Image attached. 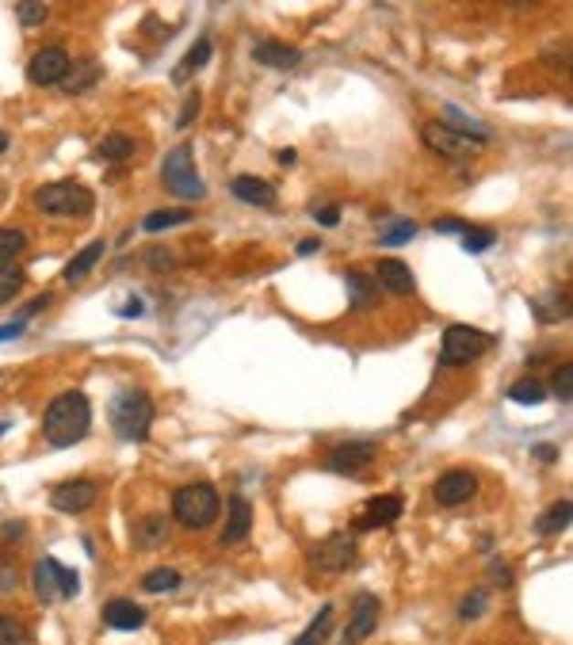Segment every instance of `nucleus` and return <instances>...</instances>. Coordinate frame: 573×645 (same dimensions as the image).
I'll use <instances>...</instances> for the list:
<instances>
[{
    "label": "nucleus",
    "mask_w": 573,
    "mask_h": 645,
    "mask_svg": "<svg viewBox=\"0 0 573 645\" xmlns=\"http://www.w3.org/2000/svg\"><path fill=\"white\" fill-rule=\"evenodd\" d=\"M92 428V405L80 390H69L47 405V417H42V436L50 447H73L89 436Z\"/></svg>",
    "instance_id": "nucleus-1"
},
{
    "label": "nucleus",
    "mask_w": 573,
    "mask_h": 645,
    "mask_svg": "<svg viewBox=\"0 0 573 645\" xmlns=\"http://www.w3.org/2000/svg\"><path fill=\"white\" fill-rule=\"evenodd\" d=\"M108 420L119 439H145L154 428V401L142 390H119L108 405Z\"/></svg>",
    "instance_id": "nucleus-2"
},
{
    "label": "nucleus",
    "mask_w": 573,
    "mask_h": 645,
    "mask_svg": "<svg viewBox=\"0 0 573 645\" xmlns=\"http://www.w3.org/2000/svg\"><path fill=\"white\" fill-rule=\"evenodd\" d=\"M218 512H222V501H218L215 485H207V481L184 485V489H176V497H173L176 523H180V527H191V531L210 527V523L218 520Z\"/></svg>",
    "instance_id": "nucleus-3"
},
{
    "label": "nucleus",
    "mask_w": 573,
    "mask_h": 645,
    "mask_svg": "<svg viewBox=\"0 0 573 645\" xmlns=\"http://www.w3.org/2000/svg\"><path fill=\"white\" fill-rule=\"evenodd\" d=\"M35 206L42 214H50V218H89L96 199H92V191L84 184L61 180V184H42L35 191Z\"/></svg>",
    "instance_id": "nucleus-4"
},
{
    "label": "nucleus",
    "mask_w": 573,
    "mask_h": 645,
    "mask_svg": "<svg viewBox=\"0 0 573 645\" xmlns=\"http://www.w3.org/2000/svg\"><path fill=\"white\" fill-rule=\"evenodd\" d=\"M161 184L173 191L176 199H203V196H207V187H203L199 172H196V157H191V145H176L173 153L164 157V164H161Z\"/></svg>",
    "instance_id": "nucleus-5"
},
{
    "label": "nucleus",
    "mask_w": 573,
    "mask_h": 645,
    "mask_svg": "<svg viewBox=\"0 0 573 645\" xmlns=\"http://www.w3.org/2000/svg\"><path fill=\"white\" fill-rule=\"evenodd\" d=\"M497 344L493 333H482L474 325H451L443 333V348H440V363L443 367H459V363H471L482 352H490Z\"/></svg>",
    "instance_id": "nucleus-6"
},
{
    "label": "nucleus",
    "mask_w": 573,
    "mask_h": 645,
    "mask_svg": "<svg viewBox=\"0 0 573 645\" xmlns=\"http://www.w3.org/2000/svg\"><path fill=\"white\" fill-rule=\"evenodd\" d=\"M310 566L317 573H345L348 566H355V539L352 534H329L310 550Z\"/></svg>",
    "instance_id": "nucleus-7"
},
{
    "label": "nucleus",
    "mask_w": 573,
    "mask_h": 645,
    "mask_svg": "<svg viewBox=\"0 0 573 645\" xmlns=\"http://www.w3.org/2000/svg\"><path fill=\"white\" fill-rule=\"evenodd\" d=\"M69 66H73V58L61 47H42L31 58V66H27V80L38 84V89H42V84H61L66 73H69Z\"/></svg>",
    "instance_id": "nucleus-8"
},
{
    "label": "nucleus",
    "mask_w": 573,
    "mask_h": 645,
    "mask_svg": "<svg viewBox=\"0 0 573 645\" xmlns=\"http://www.w3.org/2000/svg\"><path fill=\"white\" fill-rule=\"evenodd\" d=\"M96 504V485L89 478H77V481H61L50 489V508L54 512H66V515H80Z\"/></svg>",
    "instance_id": "nucleus-9"
},
{
    "label": "nucleus",
    "mask_w": 573,
    "mask_h": 645,
    "mask_svg": "<svg viewBox=\"0 0 573 645\" xmlns=\"http://www.w3.org/2000/svg\"><path fill=\"white\" fill-rule=\"evenodd\" d=\"M378 611H382V604H378V596H371V592H364L352 604V619H348V627H345V634H341V645H359L367 634H375V627H378Z\"/></svg>",
    "instance_id": "nucleus-10"
},
{
    "label": "nucleus",
    "mask_w": 573,
    "mask_h": 645,
    "mask_svg": "<svg viewBox=\"0 0 573 645\" xmlns=\"http://www.w3.org/2000/svg\"><path fill=\"white\" fill-rule=\"evenodd\" d=\"M424 145H429L432 153L448 157V161H462V157H471L474 149H478L471 138H462V134L448 131L443 122H429V126H424Z\"/></svg>",
    "instance_id": "nucleus-11"
},
{
    "label": "nucleus",
    "mask_w": 573,
    "mask_h": 645,
    "mask_svg": "<svg viewBox=\"0 0 573 645\" xmlns=\"http://www.w3.org/2000/svg\"><path fill=\"white\" fill-rule=\"evenodd\" d=\"M436 504L443 508H455V504H466L478 492V478L471 474V470H448L440 481H436Z\"/></svg>",
    "instance_id": "nucleus-12"
},
{
    "label": "nucleus",
    "mask_w": 573,
    "mask_h": 645,
    "mask_svg": "<svg viewBox=\"0 0 573 645\" xmlns=\"http://www.w3.org/2000/svg\"><path fill=\"white\" fill-rule=\"evenodd\" d=\"M375 455H378L375 443H364V439L341 443V447H333L329 470H333V474H359V470H367L375 462Z\"/></svg>",
    "instance_id": "nucleus-13"
},
{
    "label": "nucleus",
    "mask_w": 573,
    "mask_h": 645,
    "mask_svg": "<svg viewBox=\"0 0 573 645\" xmlns=\"http://www.w3.org/2000/svg\"><path fill=\"white\" fill-rule=\"evenodd\" d=\"M249 531H252V504L241 497V492H233V497H229V512H226V527H222V539H218V546H238Z\"/></svg>",
    "instance_id": "nucleus-14"
},
{
    "label": "nucleus",
    "mask_w": 573,
    "mask_h": 645,
    "mask_svg": "<svg viewBox=\"0 0 573 645\" xmlns=\"http://www.w3.org/2000/svg\"><path fill=\"white\" fill-rule=\"evenodd\" d=\"M252 61H260L268 69H291L299 66L302 54L291 47V42H280V38H260L257 47H252Z\"/></svg>",
    "instance_id": "nucleus-15"
},
{
    "label": "nucleus",
    "mask_w": 573,
    "mask_h": 645,
    "mask_svg": "<svg viewBox=\"0 0 573 645\" xmlns=\"http://www.w3.org/2000/svg\"><path fill=\"white\" fill-rule=\"evenodd\" d=\"M229 191L249 206H275V187L260 176H233Z\"/></svg>",
    "instance_id": "nucleus-16"
},
{
    "label": "nucleus",
    "mask_w": 573,
    "mask_h": 645,
    "mask_svg": "<svg viewBox=\"0 0 573 645\" xmlns=\"http://www.w3.org/2000/svg\"><path fill=\"white\" fill-rule=\"evenodd\" d=\"M364 512H367V515L355 523L359 531H367V527H390L398 515H401V497H394V492H387V497H375V501H367Z\"/></svg>",
    "instance_id": "nucleus-17"
},
{
    "label": "nucleus",
    "mask_w": 573,
    "mask_h": 645,
    "mask_svg": "<svg viewBox=\"0 0 573 645\" xmlns=\"http://www.w3.org/2000/svg\"><path fill=\"white\" fill-rule=\"evenodd\" d=\"M375 275H378V283L387 287L390 294H413V271L401 264V260H378L375 264Z\"/></svg>",
    "instance_id": "nucleus-18"
},
{
    "label": "nucleus",
    "mask_w": 573,
    "mask_h": 645,
    "mask_svg": "<svg viewBox=\"0 0 573 645\" xmlns=\"http://www.w3.org/2000/svg\"><path fill=\"white\" fill-rule=\"evenodd\" d=\"M103 622H108L111 630H138L145 622V611L131 599H111L108 608H103Z\"/></svg>",
    "instance_id": "nucleus-19"
},
{
    "label": "nucleus",
    "mask_w": 573,
    "mask_h": 645,
    "mask_svg": "<svg viewBox=\"0 0 573 645\" xmlns=\"http://www.w3.org/2000/svg\"><path fill=\"white\" fill-rule=\"evenodd\" d=\"M443 126L448 131H455V134H462V138H471L474 145H482V142H490V131L471 115V111H459V107H443Z\"/></svg>",
    "instance_id": "nucleus-20"
},
{
    "label": "nucleus",
    "mask_w": 573,
    "mask_h": 645,
    "mask_svg": "<svg viewBox=\"0 0 573 645\" xmlns=\"http://www.w3.org/2000/svg\"><path fill=\"white\" fill-rule=\"evenodd\" d=\"M100 260H103V241H92L89 248H80V252L73 256V260L66 264V271H61V279H66V283H80V279L89 275V271H92Z\"/></svg>",
    "instance_id": "nucleus-21"
},
{
    "label": "nucleus",
    "mask_w": 573,
    "mask_h": 645,
    "mask_svg": "<svg viewBox=\"0 0 573 645\" xmlns=\"http://www.w3.org/2000/svg\"><path fill=\"white\" fill-rule=\"evenodd\" d=\"M164 534H168V520H164L161 512H154V515H142L138 527H134V539H138V546H142V550H154V546H161V543H164Z\"/></svg>",
    "instance_id": "nucleus-22"
},
{
    "label": "nucleus",
    "mask_w": 573,
    "mask_h": 645,
    "mask_svg": "<svg viewBox=\"0 0 573 645\" xmlns=\"http://www.w3.org/2000/svg\"><path fill=\"white\" fill-rule=\"evenodd\" d=\"M210 54H215V42H210V38H199L196 47H191V54H187V58L180 61V66H176L173 80H176V84H184L191 73H199V69L207 66V61H210Z\"/></svg>",
    "instance_id": "nucleus-23"
},
{
    "label": "nucleus",
    "mask_w": 573,
    "mask_h": 645,
    "mask_svg": "<svg viewBox=\"0 0 573 645\" xmlns=\"http://www.w3.org/2000/svg\"><path fill=\"white\" fill-rule=\"evenodd\" d=\"M345 279H348V291H352V310L375 306L378 287H375V279H371V275H364V271H348Z\"/></svg>",
    "instance_id": "nucleus-24"
},
{
    "label": "nucleus",
    "mask_w": 573,
    "mask_h": 645,
    "mask_svg": "<svg viewBox=\"0 0 573 645\" xmlns=\"http://www.w3.org/2000/svg\"><path fill=\"white\" fill-rule=\"evenodd\" d=\"M96 157H100V161H111V164H119V161H131V157H134V142L126 138V134H108V138L100 142Z\"/></svg>",
    "instance_id": "nucleus-25"
},
{
    "label": "nucleus",
    "mask_w": 573,
    "mask_h": 645,
    "mask_svg": "<svg viewBox=\"0 0 573 645\" xmlns=\"http://www.w3.org/2000/svg\"><path fill=\"white\" fill-rule=\"evenodd\" d=\"M35 592H38V599L42 604H54L58 599V580H54V557H42V562L35 566Z\"/></svg>",
    "instance_id": "nucleus-26"
},
{
    "label": "nucleus",
    "mask_w": 573,
    "mask_h": 645,
    "mask_svg": "<svg viewBox=\"0 0 573 645\" xmlns=\"http://www.w3.org/2000/svg\"><path fill=\"white\" fill-rule=\"evenodd\" d=\"M532 310L539 321H558V317H569V302L566 294H539L532 298Z\"/></svg>",
    "instance_id": "nucleus-27"
},
{
    "label": "nucleus",
    "mask_w": 573,
    "mask_h": 645,
    "mask_svg": "<svg viewBox=\"0 0 573 645\" xmlns=\"http://www.w3.org/2000/svg\"><path fill=\"white\" fill-rule=\"evenodd\" d=\"M184 222H191V210H157V214H145L142 229L161 233V229H173V226H184Z\"/></svg>",
    "instance_id": "nucleus-28"
},
{
    "label": "nucleus",
    "mask_w": 573,
    "mask_h": 645,
    "mask_svg": "<svg viewBox=\"0 0 573 645\" xmlns=\"http://www.w3.org/2000/svg\"><path fill=\"white\" fill-rule=\"evenodd\" d=\"M96 80H100V66H96V61H80V66H69L66 89L69 92H84V89H92Z\"/></svg>",
    "instance_id": "nucleus-29"
},
{
    "label": "nucleus",
    "mask_w": 573,
    "mask_h": 645,
    "mask_svg": "<svg viewBox=\"0 0 573 645\" xmlns=\"http://www.w3.org/2000/svg\"><path fill=\"white\" fill-rule=\"evenodd\" d=\"M566 527H569V501L550 504V508H546V515L536 523V531H539V534H558V531H566Z\"/></svg>",
    "instance_id": "nucleus-30"
},
{
    "label": "nucleus",
    "mask_w": 573,
    "mask_h": 645,
    "mask_svg": "<svg viewBox=\"0 0 573 645\" xmlns=\"http://www.w3.org/2000/svg\"><path fill=\"white\" fill-rule=\"evenodd\" d=\"M413 233H417V222L394 218V222H382L378 241H382V245H406V241H413Z\"/></svg>",
    "instance_id": "nucleus-31"
},
{
    "label": "nucleus",
    "mask_w": 573,
    "mask_h": 645,
    "mask_svg": "<svg viewBox=\"0 0 573 645\" xmlns=\"http://www.w3.org/2000/svg\"><path fill=\"white\" fill-rule=\"evenodd\" d=\"M508 401L539 405V401H546V390H543V382H536V378H520V382H513V390H508Z\"/></svg>",
    "instance_id": "nucleus-32"
},
{
    "label": "nucleus",
    "mask_w": 573,
    "mask_h": 645,
    "mask_svg": "<svg viewBox=\"0 0 573 645\" xmlns=\"http://www.w3.org/2000/svg\"><path fill=\"white\" fill-rule=\"evenodd\" d=\"M142 588H145V592H173V588H180V573L168 569V566L150 569V573L142 576Z\"/></svg>",
    "instance_id": "nucleus-33"
},
{
    "label": "nucleus",
    "mask_w": 573,
    "mask_h": 645,
    "mask_svg": "<svg viewBox=\"0 0 573 645\" xmlns=\"http://www.w3.org/2000/svg\"><path fill=\"white\" fill-rule=\"evenodd\" d=\"M24 283H27L24 268H16V264H0V302H8V298H16L19 291H24Z\"/></svg>",
    "instance_id": "nucleus-34"
},
{
    "label": "nucleus",
    "mask_w": 573,
    "mask_h": 645,
    "mask_svg": "<svg viewBox=\"0 0 573 645\" xmlns=\"http://www.w3.org/2000/svg\"><path fill=\"white\" fill-rule=\"evenodd\" d=\"M329 622H333V608L325 604L322 611H317V619L306 627V634H302L299 641H294V645H322V641H325V634H329Z\"/></svg>",
    "instance_id": "nucleus-35"
},
{
    "label": "nucleus",
    "mask_w": 573,
    "mask_h": 645,
    "mask_svg": "<svg viewBox=\"0 0 573 645\" xmlns=\"http://www.w3.org/2000/svg\"><path fill=\"white\" fill-rule=\"evenodd\" d=\"M27 245V233L24 229H0V264H12L19 252Z\"/></svg>",
    "instance_id": "nucleus-36"
},
{
    "label": "nucleus",
    "mask_w": 573,
    "mask_h": 645,
    "mask_svg": "<svg viewBox=\"0 0 573 645\" xmlns=\"http://www.w3.org/2000/svg\"><path fill=\"white\" fill-rule=\"evenodd\" d=\"M493 241H497L493 229H482V226H466V229H462V248H466V252H485Z\"/></svg>",
    "instance_id": "nucleus-37"
},
{
    "label": "nucleus",
    "mask_w": 573,
    "mask_h": 645,
    "mask_svg": "<svg viewBox=\"0 0 573 645\" xmlns=\"http://www.w3.org/2000/svg\"><path fill=\"white\" fill-rule=\"evenodd\" d=\"M54 580H58V596H66V599H73L77 592H80V576H77V569H69V566H61L58 557H54Z\"/></svg>",
    "instance_id": "nucleus-38"
},
{
    "label": "nucleus",
    "mask_w": 573,
    "mask_h": 645,
    "mask_svg": "<svg viewBox=\"0 0 573 645\" xmlns=\"http://www.w3.org/2000/svg\"><path fill=\"white\" fill-rule=\"evenodd\" d=\"M27 630H24V622H16L8 615H0V645H27Z\"/></svg>",
    "instance_id": "nucleus-39"
},
{
    "label": "nucleus",
    "mask_w": 573,
    "mask_h": 645,
    "mask_svg": "<svg viewBox=\"0 0 573 645\" xmlns=\"http://www.w3.org/2000/svg\"><path fill=\"white\" fill-rule=\"evenodd\" d=\"M16 19L24 27H42V19H47V5H38V0H24V5H16Z\"/></svg>",
    "instance_id": "nucleus-40"
},
{
    "label": "nucleus",
    "mask_w": 573,
    "mask_h": 645,
    "mask_svg": "<svg viewBox=\"0 0 573 645\" xmlns=\"http://www.w3.org/2000/svg\"><path fill=\"white\" fill-rule=\"evenodd\" d=\"M555 394H558V401L573 397V363H562V367L555 371Z\"/></svg>",
    "instance_id": "nucleus-41"
},
{
    "label": "nucleus",
    "mask_w": 573,
    "mask_h": 645,
    "mask_svg": "<svg viewBox=\"0 0 573 645\" xmlns=\"http://www.w3.org/2000/svg\"><path fill=\"white\" fill-rule=\"evenodd\" d=\"M482 611H485V592H471V596L462 599V608H459L462 619H478Z\"/></svg>",
    "instance_id": "nucleus-42"
},
{
    "label": "nucleus",
    "mask_w": 573,
    "mask_h": 645,
    "mask_svg": "<svg viewBox=\"0 0 573 645\" xmlns=\"http://www.w3.org/2000/svg\"><path fill=\"white\" fill-rule=\"evenodd\" d=\"M196 115H199V92H191V96L184 100V111H180L176 126H180V131H184V126H191V122H196Z\"/></svg>",
    "instance_id": "nucleus-43"
},
{
    "label": "nucleus",
    "mask_w": 573,
    "mask_h": 645,
    "mask_svg": "<svg viewBox=\"0 0 573 645\" xmlns=\"http://www.w3.org/2000/svg\"><path fill=\"white\" fill-rule=\"evenodd\" d=\"M466 226H471V222H459V218H440V222H436V233H462Z\"/></svg>",
    "instance_id": "nucleus-44"
},
{
    "label": "nucleus",
    "mask_w": 573,
    "mask_h": 645,
    "mask_svg": "<svg viewBox=\"0 0 573 645\" xmlns=\"http://www.w3.org/2000/svg\"><path fill=\"white\" fill-rule=\"evenodd\" d=\"M536 459H539V462H555V459H558V447H555V443H539V447H536Z\"/></svg>",
    "instance_id": "nucleus-45"
},
{
    "label": "nucleus",
    "mask_w": 573,
    "mask_h": 645,
    "mask_svg": "<svg viewBox=\"0 0 573 645\" xmlns=\"http://www.w3.org/2000/svg\"><path fill=\"white\" fill-rule=\"evenodd\" d=\"M490 573H493V580H497L501 588H508V585H513V573H508V566H504V562H497Z\"/></svg>",
    "instance_id": "nucleus-46"
},
{
    "label": "nucleus",
    "mask_w": 573,
    "mask_h": 645,
    "mask_svg": "<svg viewBox=\"0 0 573 645\" xmlns=\"http://www.w3.org/2000/svg\"><path fill=\"white\" fill-rule=\"evenodd\" d=\"M5 588H8V592L16 588V569H12V566H0V592H5Z\"/></svg>",
    "instance_id": "nucleus-47"
},
{
    "label": "nucleus",
    "mask_w": 573,
    "mask_h": 645,
    "mask_svg": "<svg viewBox=\"0 0 573 645\" xmlns=\"http://www.w3.org/2000/svg\"><path fill=\"white\" fill-rule=\"evenodd\" d=\"M317 222H322V226H336V222H341V210H336V206L317 210Z\"/></svg>",
    "instance_id": "nucleus-48"
},
{
    "label": "nucleus",
    "mask_w": 573,
    "mask_h": 645,
    "mask_svg": "<svg viewBox=\"0 0 573 645\" xmlns=\"http://www.w3.org/2000/svg\"><path fill=\"white\" fill-rule=\"evenodd\" d=\"M24 333V321H12V325H0V340H16Z\"/></svg>",
    "instance_id": "nucleus-49"
},
{
    "label": "nucleus",
    "mask_w": 573,
    "mask_h": 645,
    "mask_svg": "<svg viewBox=\"0 0 573 645\" xmlns=\"http://www.w3.org/2000/svg\"><path fill=\"white\" fill-rule=\"evenodd\" d=\"M0 534H5V539H19V534H24V523H5Z\"/></svg>",
    "instance_id": "nucleus-50"
},
{
    "label": "nucleus",
    "mask_w": 573,
    "mask_h": 645,
    "mask_svg": "<svg viewBox=\"0 0 573 645\" xmlns=\"http://www.w3.org/2000/svg\"><path fill=\"white\" fill-rule=\"evenodd\" d=\"M317 248H322V241L310 238V241H302V245H299V256H310V252H317Z\"/></svg>",
    "instance_id": "nucleus-51"
},
{
    "label": "nucleus",
    "mask_w": 573,
    "mask_h": 645,
    "mask_svg": "<svg viewBox=\"0 0 573 645\" xmlns=\"http://www.w3.org/2000/svg\"><path fill=\"white\" fill-rule=\"evenodd\" d=\"M5 149H8V134H5V131H0V153H5Z\"/></svg>",
    "instance_id": "nucleus-52"
},
{
    "label": "nucleus",
    "mask_w": 573,
    "mask_h": 645,
    "mask_svg": "<svg viewBox=\"0 0 573 645\" xmlns=\"http://www.w3.org/2000/svg\"><path fill=\"white\" fill-rule=\"evenodd\" d=\"M8 428H12V420H0V436H5V432H8Z\"/></svg>",
    "instance_id": "nucleus-53"
}]
</instances>
